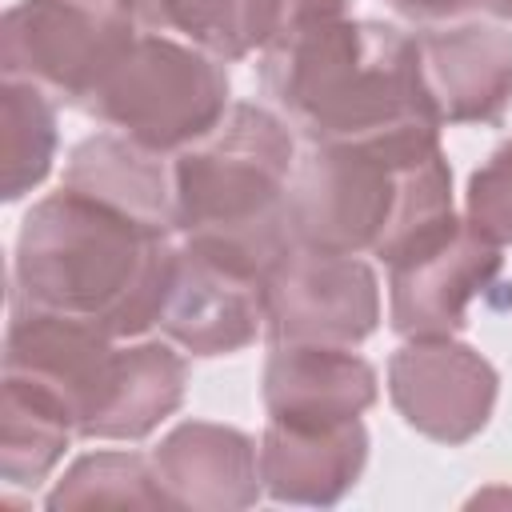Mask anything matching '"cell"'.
<instances>
[{"mask_svg":"<svg viewBox=\"0 0 512 512\" xmlns=\"http://www.w3.org/2000/svg\"><path fill=\"white\" fill-rule=\"evenodd\" d=\"M452 220V172L432 124L312 144L288 180L292 240L320 252L396 264Z\"/></svg>","mask_w":512,"mask_h":512,"instance_id":"1","label":"cell"},{"mask_svg":"<svg viewBox=\"0 0 512 512\" xmlns=\"http://www.w3.org/2000/svg\"><path fill=\"white\" fill-rule=\"evenodd\" d=\"M172 268L168 228L60 188L24 216L12 304L96 324L112 340L140 336L160 324Z\"/></svg>","mask_w":512,"mask_h":512,"instance_id":"2","label":"cell"},{"mask_svg":"<svg viewBox=\"0 0 512 512\" xmlns=\"http://www.w3.org/2000/svg\"><path fill=\"white\" fill-rule=\"evenodd\" d=\"M264 84L312 144L436 124L416 40L376 20H320L264 48Z\"/></svg>","mask_w":512,"mask_h":512,"instance_id":"3","label":"cell"},{"mask_svg":"<svg viewBox=\"0 0 512 512\" xmlns=\"http://www.w3.org/2000/svg\"><path fill=\"white\" fill-rule=\"evenodd\" d=\"M292 136L256 108L236 104L172 164L176 228L260 276L296 244L288 228Z\"/></svg>","mask_w":512,"mask_h":512,"instance_id":"4","label":"cell"},{"mask_svg":"<svg viewBox=\"0 0 512 512\" xmlns=\"http://www.w3.org/2000/svg\"><path fill=\"white\" fill-rule=\"evenodd\" d=\"M80 108L152 152H172L224 120L228 72L168 36H136Z\"/></svg>","mask_w":512,"mask_h":512,"instance_id":"5","label":"cell"},{"mask_svg":"<svg viewBox=\"0 0 512 512\" xmlns=\"http://www.w3.org/2000/svg\"><path fill=\"white\" fill-rule=\"evenodd\" d=\"M136 0H20L4 16V76L84 104L136 44Z\"/></svg>","mask_w":512,"mask_h":512,"instance_id":"6","label":"cell"},{"mask_svg":"<svg viewBox=\"0 0 512 512\" xmlns=\"http://www.w3.org/2000/svg\"><path fill=\"white\" fill-rule=\"evenodd\" d=\"M380 320L376 276L364 260L292 244L264 276L272 344H360Z\"/></svg>","mask_w":512,"mask_h":512,"instance_id":"7","label":"cell"},{"mask_svg":"<svg viewBox=\"0 0 512 512\" xmlns=\"http://www.w3.org/2000/svg\"><path fill=\"white\" fill-rule=\"evenodd\" d=\"M496 368L452 336L412 340L388 360V396L396 412L428 440H472L496 404Z\"/></svg>","mask_w":512,"mask_h":512,"instance_id":"8","label":"cell"},{"mask_svg":"<svg viewBox=\"0 0 512 512\" xmlns=\"http://www.w3.org/2000/svg\"><path fill=\"white\" fill-rule=\"evenodd\" d=\"M392 268V328L408 340L452 336L464 328V308L500 272V244L472 224L452 220L440 236L400 256Z\"/></svg>","mask_w":512,"mask_h":512,"instance_id":"9","label":"cell"},{"mask_svg":"<svg viewBox=\"0 0 512 512\" xmlns=\"http://www.w3.org/2000/svg\"><path fill=\"white\" fill-rule=\"evenodd\" d=\"M264 324V276L200 244L176 248L160 328L192 356H224L256 340Z\"/></svg>","mask_w":512,"mask_h":512,"instance_id":"10","label":"cell"},{"mask_svg":"<svg viewBox=\"0 0 512 512\" xmlns=\"http://www.w3.org/2000/svg\"><path fill=\"white\" fill-rule=\"evenodd\" d=\"M420 80L436 124H492L512 104V36L500 28H448L416 36Z\"/></svg>","mask_w":512,"mask_h":512,"instance_id":"11","label":"cell"},{"mask_svg":"<svg viewBox=\"0 0 512 512\" xmlns=\"http://www.w3.org/2000/svg\"><path fill=\"white\" fill-rule=\"evenodd\" d=\"M156 484L168 508L232 512L260 500V452L256 444L224 424L188 420L172 428L152 452Z\"/></svg>","mask_w":512,"mask_h":512,"instance_id":"12","label":"cell"},{"mask_svg":"<svg viewBox=\"0 0 512 512\" xmlns=\"http://www.w3.org/2000/svg\"><path fill=\"white\" fill-rule=\"evenodd\" d=\"M376 404V372L340 344H276L264 368V408L276 424L332 428Z\"/></svg>","mask_w":512,"mask_h":512,"instance_id":"13","label":"cell"},{"mask_svg":"<svg viewBox=\"0 0 512 512\" xmlns=\"http://www.w3.org/2000/svg\"><path fill=\"white\" fill-rule=\"evenodd\" d=\"M368 460V432L360 420L332 428H300L268 420L260 440V480L280 504L328 508L344 500Z\"/></svg>","mask_w":512,"mask_h":512,"instance_id":"14","label":"cell"},{"mask_svg":"<svg viewBox=\"0 0 512 512\" xmlns=\"http://www.w3.org/2000/svg\"><path fill=\"white\" fill-rule=\"evenodd\" d=\"M64 188L84 192L100 204H112L128 216H140L160 228H176L172 172L160 164V152L128 136H92L84 140L64 172Z\"/></svg>","mask_w":512,"mask_h":512,"instance_id":"15","label":"cell"},{"mask_svg":"<svg viewBox=\"0 0 512 512\" xmlns=\"http://www.w3.org/2000/svg\"><path fill=\"white\" fill-rule=\"evenodd\" d=\"M136 12L148 28L180 32L224 60L272 48L292 24L288 0H136Z\"/></svg>","mask_w":512,"mask_h":512,"instance_id":"16","label":"cell"},{"mask_svg":"<svg viewBox=\"0 0 512 512\" xmlns=\"http://www.w3.org/2000/svg\"><path fill=\"white\" fill-rule=\"evenodd\" d=\"M0 476L8 484H40L52 464L64 456L72 416L32 380L4 372V400H0Z\"/></svg>","mask_w":512,"mask_h":512,"instance_id":"17","label":"cell"},{"mask_svg":"<svg viewBox=\"0 0 512 512\" xmlns=\"http://www.w3.org/2000/svg\"><path fill=\"white\" fill-rule=\"evenodd\" d=\"M56 156V112L48 92L28 80H8L0 96V160L4 200H20L36 188Z\"/></svg>","mask_w":512,"mask_h":512,"instance_id":"18","label":"cell"},{"mask_svg":"<svg viewBox=\"0 0 512 512\" xmlns=\"http://www.w3.org/2000/svg\"><path fill=\"white\" fill-rule=\"evenodd\" d=\"M48 508H168L152 460L136 452H96L68 468V476L48 492Z\"/></svg>","mask_w":512,"mask_h":512,"instance_id":"19","label":"cell"},{"mask_svg":"<svg viewBox=\"0 0 512 512\" xmlns=\"http://www.w3.org/2000/svg\"><path fill=\"white\" fill-rule=\"evenodd\" d=\"M468 224L492 244H512V144L496 148L492 160L472 176Z\"/></svg>","mask_w":512,"mask_h":512,"instance_id":"20","label":"cell"},{"mask_svg":"<svg viewBox=\"0 0 512 512\" xmlns=\"http://www.w3.org/2000/svg\"><path fill=\"white\" fill-rule=\"evenodd\" d=\"M396 12L412 16V20H448V16H460V12H472L488 0H388Z\"/></svg>","mask_w":512,"mask_h":512,"instance_id":"21","label":"cell"},{"mask_svg":"<svg viewBox=\"0 0 512 512\" xmlns=\"http://www.w3.org/2000/svg\"><path fill=\"white\" fill-rule=\"evenodd\" d=\"M488 8H492L496 16H508V20H512V0H488Z\"/></svg>","mask_w":512,"mask_h":512,"instance_id":"22","label":"cell"}]
</instances>
